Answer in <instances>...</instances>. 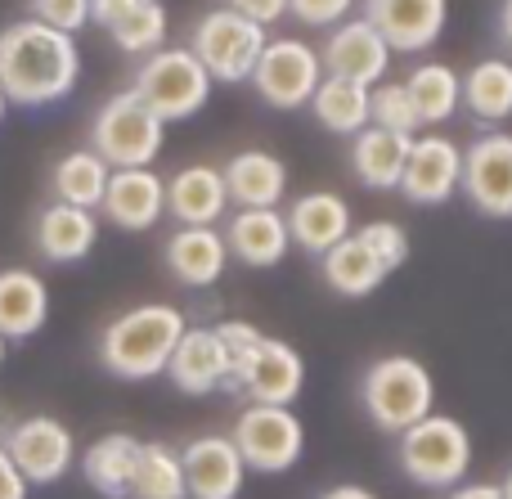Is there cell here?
Returning a JSON list of instances; mask_svg holds the SVG:
<instances>
[{
    "instance_id": "cell-37",
    "label": "cell",
    "mask_w": 512,
    "mask_h": 499,
    "mask_svg": "<svg viewBox=\"0 0 512 499\" xmlns=\"http://www.w3.org/2000/svg\"><path fill=\"white\" fill-rule=\"evenodd\" d=\"M355 234H360V239L369 243L373 257L387 266V275H391V270H400V266L409 261V234L400 230L396 221H369V225H360Z\"/></svg>"
},
{
    "instance_id": "cell-1",
    "label": "cell",
    "mask_w": 512,
    "mask_h": 499,
    "mask_svg": "<svg viewBox=\"0 0 512 499\" xmlns=\"http://www.w3.org/2000/svg\"><path fill=\"white\" fill-rule=\"evenodd\" d=\"M81 77V50L77 36L59 32V27L41 23V18H23L0 32V86H5L9 104L18 108H45L72 95Z\"/></svg>"
},
{
    "instance_id": "cell-34",
    "label": "cell",
    "mask_w": 512,
    "mask_h": 499,
    "mask_svg": "<svg viewBox=\"0 0 512 499\" xmlns=\"http://www.w3.org/2000/svg\"><path fill=\"white\" fill-rule=\"evenodd\" d=\"M108 32H113L117 50L144 59V54H153V50L167 45V9H162V0H135Z\"/></svg>"
},
{
    "instance_id": "cell-32",
    "label": "cell",
    "mask_w": 512,
    "mask_h": 499,
    "mask_svg": "<svg viewBox=\"0 0 512 499\" xmlns=\"http://www.w3.org/2000/svg\"><path fill=\"white\" fill-rule=\"evenodd\" d=\"M463 108L477 122L499 126L512 117V59H481L463 72Z\"/></svg>"
},
{
    "instance_id": "cell-41",
    "label": "cell",
    "mask_w": 512,
    "mask_h": 499,
    "mask_svg": "<svg viewBox=\"0 0 512 499\" xmlns=\"http://www.w3.org/2000/svg\"><path fill=\"white\" fill-rule=\"evenodd\" d=\"M0 499H27V477L14 468L5 446H0Z\"/></svg>"
},
{
    "instance_id": "cell-14",
    "label": "cell",
    "mask_w": 512,
    "mask_h": 499,
    "mask_svg": "<svg viewBox=\"0 0 512 499\" xmlns=\"http://www.w3.org/2000/svg\"><path fill=\"white\" fill-rule=\"evenodd\" d=\"M463 180V149L450 135H414L409 144V162L400 176V194L418 207H441L445 198H454Z\"/></svg>"
},
{
    "instance_id": "cell-7",
    "label": "cell",
    "mask_w": 512,
    "mask_h": 499,
    "mask_svg": "<svg viewBox=\"0 0 512 499\" xmlns=\"http://www.w3.org/2000/svg\"><path fill=\"white\" fill-rule=\"evenodd\" d=\"M189 50H194V59L203 63L212 81H225V86L252 81V68L265 50V27L243 18L239 9H230V5L207 9L194 23Z\"/></svg>"
},
{
    "instance_id": "cell-27",
    "label": "cell",
    "mask_w": 512,
    "mask_h": 499,
    "mask_svg": "<svg viewBox=\"0 0 512 499\" xmlns=\"http://www.w3.org/2000/svg\"><path fill=\"white\" fill-rule=\"evenodd\" d=\"M319 275H324V284L333 288L337 297H369L373 288H382L387 266H382L369 252V243L351 230L337 248H328L324 257H319Z\"/></svg>"
},
{
    "instance_id": "cell-43",
    "label": "cell",
    "mask_w": 512,
    "mask_h": 499,
    "mask_svg": "<svg viewBox=\"0 0 512 499\" xmlns=\"http://www.w3.org/2000/svg\"><path fill=\"white\" fill-rule=\"evenodd\" d=\"M445 499H504V491L495 482H459Z\"/></svg>"
},
{
    "instance_id": "cell-13",
    "label": "cell",
    "mask_w": 512,
    "mask_h": 499,
    "mask_svg": "<svg viewBox=\"0 0 512 499\" xmlns=\"http://www.w3.org/2000/svg\"><path fill=\"white\" fill-rule=\"evenodd\" d=\"M364 18L382 32L391 54H427L445 36L450 0H364Z\"/></svg>"
},
{
    "instance_id": "cell-42",
    "label": "cell",
    "mask_w": 512,
    "mask_h": 499,
    "mask_svg": "<svg viewBox=\"0 0 512 499\" xmlns=\"http://www.w3.org/2000/svg\"><path fill=\"white\" fill-rule=\"evenodd\" d=\"M135 0H90V23H99V27H113L117 18L131 9Z\"/></svg>"
},
{
    "instance_id": "cell-21",
    "label": "cell",
    "mask_w": 512,
    "mask_h": 499,
    "mask_svg": "<svg viewBox=\"0 0 512 499\" xmlns=\"http://www.w3.org/2000/svg\"><path fill=\"white\" fill-rule=\"evenodd\" d=\"M167 270L185 288H212L230 266V248L216 225H180L167 239Z\"/></svg>"
},
{
    "instance_id": "cell-35",
    "label": "cell",
    "mask_w": 512,
    "mask_h": 499,
    "mask_svg": "<svg viewBox=\"0 0 512 499\" xmlns=\"http://www.w3.org/2000/svg\"><path fill=\"white\" fill-rule=\"evenodd\" d=\"M369 122L382 126V131H396V135L423 131V126H418L414 104H409L405 81H378V86L369 90Z\"/></svg>"
},
{
    "instance_id": "cell-20",
    "label": "cell",
    "mask_w": 512,
    "mask_h": 499,
    "mask_svg": "<svg viewBox=\"0 0 512 499\" xmlns=\"http://www.w3.org/2000/svg\"><path fill=\"white\" fill-rule=\"evenodd\" d=\"M283 216H288L292 243L301 252H310V257H324L328 248H337L351 234V203L342 194H333V189H310Z\"/></svg>"
},
{
    "instance_id": "cell-26",
    "label": "cell",
    "mask_w": 512,
    "mask_h": 499,
    "mask_svg": "<svg viewBox=\"0 0 512 499\" xmlns=\"http://www.w3.org/2000/svg\"><path fill=\"white\" fill-rule=\"evenodd\" d=\"M409 144L414 135H396L382 131V126H364L360 135H351V171L364 189H400V176H405L409 162Z\"/></svg>"
},
{
    "instance_id": "cell-29",
    "label": "cell",
    "mask_w": 512,
    "mask_h": 499,
    "mask_svg": "<svg viewBox=\"0 0 512 499\" xmlns=\"http://www.w3.org/2000/svg\"><path fill=\"white\" fill-rule=\"evenodd\" d=\"M409 104L418 113V126H441L459 113L463 104V77L450 68V63H418L414 72L405 77Z\"/></svg>"
},
{
    "instance_id": "cell-44",
    "label": "cell",
    "mask_w": 512,
    "mask_h": 499,
    "mask_svg": "<svg viewBox=\"0 0 512 499\" xmlns=\"http://www.w3.org/2000/svg\"><path fill=\"white\" fill-rule=\"evenodd\" d=\"M319 499H378V495L364 491V486H355V482H342V486H333V491H324Z\"/></svg>"
},
{
    "instance_id": "cell-28",
    "label": "cell",
    "mask_w": 512,
    "mask_h": 499,
    "mask_svg": "<svg viewBox=\"0 0 512 499\" xmlns=\"http://www.w3.org/2000/svg\"><path fill=\"white\" fill-rule=\"evenodd\" d=\"M135 459H140V441L126 437V432H108V437H99L95 446L81 455V477H86V486L95 495L126 499V491H131Z\"/></svg>"
},
{
    "instance_id": "cell-22",
    "label": "cell",
    "mask_w": 512,
    "mask_h": 499,
    "mask_svg": "<svg viewBox=\"0 0 512 499\" xmlns=\"http://www.w3.org/2000/svg\"><path fill=\"white\" fill-rule=\"evenodd\" d=\"M36 252L54 266H72V261H86L99 243V216L90 207H72V203H50L36 216Z\"/></svg>"
},
{
    "instance_id": "cell-48",
    "label": "cell",
    "mask_w": 512,
    "mask_h": 499,
    "mask_svg": "<svg viewBox=\"0 0 512 499\" xmlns=\"http://www.w3.org/2000/svg\"><path fill=\"white\" fill-rule=\"evenodd\" d=\"M5 347H9V338H5V333H0V365H5Z\"/></svg>"
},
{
    "instance_id": "cell-16",
    "label": "cell",
    "mask_w": 512,
    "mask_h": 499,
    "mask_svg": "<svg viewBox=\"0 0 512 499\" xmlns=\"http://www.w3.org/2000/svg\"><path fill=\"white\" fill-rule=\"evenodd\" d=\"M185 464L189 499H239L248 482V464H243L239 446L230 437H198L180 450Z\"/></svg>"
},
{
    "instance_id": "cell-18",
    "label": "cell",
    "mask_w": 512,
    "mask_h": 499,
    "mask_svg": "<svg viewBox=\"0 0 512 499\" xmlns=\"http://www.w3.org/2000/svg\"><path fill=\"white\" fill-rule=\"evenodd\" d=\"M225 248L234 261L252 270H270L288 257L292 234H288V216L279 207H239L225 225Z\"/></svg>"
},
{
    "instance_id": "cell-5",
    "label": "cell",
    "mask_w": 512,
    "mask_h": 499,
    "mask_svg": "<svg viewBox=\"0 0 512 499\" xmlns=\"http://www.w3.org/2000/svg\"><path fill=\"white\" fill-rule=\"evenodd\" d=\"M400 468L418 486L432 491H454L472 468V437L459 419L450 414H427L414 428L400 432Z\"/></svg>"
},
{
    "instance_id": "cell-15",
    "label": "cell",
    "mask_w": 512,
    "mask_h": 499,
    "mask_svg": "<svg viewBox=\"0 0 512 499\" xmlns=\"http://www.w3.org/2000/svg\"><path fill=\"white\" fill-rule=\"evenodd\" d=\"M99 212L117 230H131V234L153 230L167 216V180L153 167H113Z\"/></svg>"
},
{
    "instance_id": "cell-38",
    "label": "cell",
    "mask_w": 512,
    "mask_h": 499,
    "mask_svg": "<svg viewBox=\"0 0 512 499\" xmlns=\"http://www.w3.org/2000/svg\"><path fill=\"white\" fill-rule=\"evenodd\" d=\"M32 18L77 36L90 23V0H32Z\"/></svg>"
},
{
    "instance_id": "cell-23",
    "label": "cell",
    "mask_w": 512,
    "mask_h": 499,
    "mask_svg": "<svg viewBox=\"0 0 512 499\" xmlns=\"http://www.w3.org/2000/svg\"><path fill=\"white\" fill-rule=\"evenodd\" d=\"M167 212L176 216L180 225H216L225 212H230V189H225L221 167H207V162H194V167H180L176 176L167 180Z\"/></svg>"
},
{
    "instance_id": "cell-10",
    "label": "cell",
    "mask_w": 512,
    "mask_h": 499,
    "mask_svg": "<svg viewBox=\"0 0 512 499\" xmlns=\"http://www.w3.org/2000/svg\"><path fill=\"white\" fill-rule=\"evenodd\" d=\"M459 189L490 221H512V131H486L463 149Z\"/></svg>"
},
{
    "instance_id": "cell-36",
    "label": "cell",
    "mask_w": 512,
    "mask_h": 499,
    "mask_svg": "<svg viewBox=\"0 0 512 499\" xmlns=\"http://www.w3.org/2000/svg\"><path fill=\"white\" fill-rule=\"evenodd\" d=\"M216 333H221L225 356H230V383H225V392H234V387H239V374L248 369V360L256 356V347L265 342V333L256 329V324H248V320H221V324H216Z\"/></svg>"
},
{
    "instance_id": "cell-39",
    "label": "cell",
    "mask_w": 512,
    "mask_h": 499,
    "mask_svg": "<svg viewBox=\"0 0 512 499\" xmlns=\"http://www.w3.org/2000/svg\"><path fill=\"white\" fill-rule=\"evenodd\" d=\"M351 9L355 0H288V14L306 27H337L342 18H351Z\"/></svg>"
},
{
    "instance_id": "cell-47",
    "label": "cell",
    "mask_w": 512,
    "mask_h": 499,
    "mask_svg": "<svg viewBox=\"0 0 512 499\" xmlns=\"http://www.w3.org/2000/svg\"><path fill=\"white\" fill-rule=\"evenodd\" d=\"M499 491H504V499H512V473L504 477V482H499Z\"/></svg>"
},
{
    "instance_id": "cell-12",
    "label": "cell",
    "mask_w": 512,
    "mask_h": 499,
    "mask_svg": "<svg viewBox=\"0 0 512 499\" xmlns=\"http://www.w3.org/2000/svg\"><path fill=\"white\" fill-rule=\"evenodd\" d=\"M319 63H324L328 77H346L360 81V86H378L391 68V45L382 41V32L369 18H342V23L328 32V41L319 45Z\"/></svg>"
},
{
    "instance_id": "cell-46",
    "label": "cell",
    "mask_w": 512,
    "mask_h": 499,
    "mask_svg": "<svg viewBox=\"0 0 512 499\" xmlns=\"http://www.w3.org/2000/svg\"><path fill=\"white\" fill-rule=\"evenodd\" d=\"M5 113H9V95H5V86H0V122H5Z\"/></svg>"
},
{
    "instance_id": "cell-4",
    "label": "cell",
    "mask_w": 512,
    "mask_h": 499,
    "mask_svg": "<svg viewBox=\"0 0 512 499\" xmlns=\"http://www.w3.org/2000/svg\"><path fill=\"white\" fill-rule=\"evenodd\" d=\"M131 90L162 122H189V117L203 113L207 99H212V77H207V68L194 59L189 45H162V50L140 59V72H135Z\"/></svg>"
},
{
    "instance_id": "cell-9",
    "label": "cell",
    "mask_w": 512,
    "mask_h": 499,
    "mask_svg": "<svg viewBox=\"0 0 512 499\" xmlns=\"http://www.w3.org/2000/svg\"><path fill=\"white\" fill-rule=\"evenodd\" d=\"M324 81V63H319V50L297 36H279V41H265L261 59L252 68V86L256 95L265 99L279 113H292V108H306L315 86Z\"/></svg>"
},
{
    "instance_id": "cell-24",
    "label": "cell",
    "mask_w": 512,
    "mask_h": 499,
    "mask_svg": "<svg viewBox=\"0 0 512 499\" xmlns=\"http://www.w3.org/2000/svg\"><path fill=\"white\" fill-rule=\"evenodd\" d=\"M50 320V288L41 275L23 266L0 270V333L9 342H23L45 329Z\"/></svg>"
},
{
    "instance_id": "cell-30",
    "label": "cell",
    "mask_w": 512,
    "mask_h": 499,
    "mask_svg": "<svg viewBox=\"0 0 512 499\" xmlns=\"http://www.w3.org/2000/svg\"><path fill=\"white\" fill-rule=\"evenodd\" d=\"M108 176H113V167H108L95 149L63 153V158L54 162V171H50L54 203H72V207H90V212H99L104 189H108Z\"/></svg>"
},
{
    "instance_id": "cell-3",
    "label": "cell",
    "mask_w": 512,
    "mask_h": 499,
    "mask_svg": "<svg viewBox=\"0 0 512 499\" xmlns=\"http://www.w3.org/2000/svg\"><path fill=\"white\" fill-rule=\"evenodd\" d=\"M364 414L373 419V428L400 437L405 428H414L418 419H427L436 405V383L427 374L423 360L414 356H382L369 365L360 383Z\"/></svg>"
},
{
    "instance_id": "cell-6",
    "label": "cell",
    "mask_w": 512,
    "mask_h": 499,
    "mask_svg": "<svg viewBox=\"0 0 512 499\" xmlns=\"http://www.w3.org/2000/svg\"><path fill=\"white\" fill-rule=\"evenodd\" d=\"M162 140H167V122L158 113H149L135 90L113 95L95 113V126H90V149L108 167H153V158L162 153Z\"/></svg>"
},
{
    "instance_id": "cell-40",
    "label": "cell",
    "mask_w": 512,
    "mask_h": 499,
    "mask_svg": "<svg viewBox=\"0 0 512 499\" xmlns=\"http://www.w3.org/2000/svg\"><path fill=\"white\" fill-rule=\"evenodd\" d=\"M230 9H239V14L252 18V23L270 27V23H279V18L288 14V0H230Z\"/></svg>"
},
{
    "instance_id": "cell-31",
    "label": "cell",
    "mask_w": 512,
    "mask_h": 499,
    "mask_svg": "<svg viewBox=\"0 0 512 499\" xmlns=\"http://www.w3.org/2000/svg\"><path fill=\"white\" fill-rule=\"evenodd\" d=\"M369 90L373 86H360V81H346V77H328L315 86L310 95V113L324 131L333 135H360L369 126Z\"/></svg>"
},
{
    "instance_id": "cell-19",
    "label": "cell",
    "mask_w": 512,
    "mask_h": 499,
    "mask_svg": "<svg viewBox=\"0 0 512 499\" xmlns=\"http://www.w3.org/2000/svg\"><path fill=\"white\" fill-rule=\"evenodd\" d=\"M167 378L185 396L225 392V383H230V356H225V342L216 333V324L212 329H185V338L171 351Z\"/></svg>"
},
{
    "instance_id": "cell-8",
    "label": "cell",
    "mask_w": 512,
    "mask_h": 499,
    "mask_svg": "<svg viewBox=\"0 0 512 499\" xmlns=\"http://www.w3.org/2000/svg\"><path fill=\"white\" fill-rule=\"evenodd\" d=\"M230 441L239 446L248 473L279 477L288 468H297L301 450H306V428L292 414V405H248L234 419Z\"/></svg>"
},
{
    "instance_id": "cell-25",
    "label": "cell",
    "mask_w": 512,
    "mask_h": 499,
    "mask_svg": "<svg viewBox=\"0 0 512 499\" xmlns=\"http://www.w3.org/2000/svg\"><path fill=\"white\" fill-rule=\"evenodd\" d=\"M234 207H279L288 194V167L265 149H243L221 167Z\"/></svg>"
},
{
    "instance_id": "cell-2",
    "label": "cell",
    "mask_w": 512,
    "mask_h": 499,
    "mask_svg": "<svg viewBox=\"0 0 512 499\" xmlns=\"http://www.w3.org/2000/svg\"><path fill=\"white\" fill-rule=\"evenodd\" d=\"M185 315L167 302H144L122 311L99 338V360L113 378L126 383H149V378L167 374L171 351L185 338Z\"/></svg>"
},
{
    "instance_id": "cell-11",
    "label": "cell",
    "mask_w": 512,
    "mask_h": 499,
    "mask_svg": "<svg viewBox=\"0 0 512 499\" xmlns=\"http://www.w3.org/2000/svg\"><path fill=\"white\" fill-rule=\"evenodd\" d=\"M5 450L18 473L27 477V486H54L59 477H68L72 459H77V441H72L68 423H59L54 414L18 419L5 432Z\"/></svg>"
},
{
    "instance_id": "cell-33",
    "label": "cell",
    "mask_w": 512,
    "mask_h": 499,
    "mask_svg": "<svg viewBox=\"0 0 512 499\" xmlns=\"http://www.w3.org/2000/svg\"><path fill=\"white\" fill-rule=\"evenodd\" d=\"M126 499H189L180 450L162 446V441H140V459H135Z\"/></svg>"
},
{
    "instance_id": "cell-45",
    "label": "cell",
    "mask_w": 512,
    "mask_h": 499,
    "mask_svg": "<svg viewBox=\"0 0 512 499\" xmlns=\"http://www.w3.org/2000/svg\"><path fill=\"white\" fill-rule=\"evenodd\" d=\"M499 41H504V50L512 54V0L499 5Z\"/></svg>"
},
{
    "instance_id": "cell-17",
    "label": "cell",
    "mask_w": 512,
    "mask_h": 499,
    "mask_svg": "<svg viewBox=\"0 0 512 499\" xmlns=\"http://www.w3.org/2000/svg\"><path fill=\"white\" fill-rule=\"evenodd\" d=\"M306 387V365H301L297 347L279 338H265L256 347V356L248 360V369L239 374L234 392L248 396L252 405H292Z\"/></svg>"
}]
</instances>
